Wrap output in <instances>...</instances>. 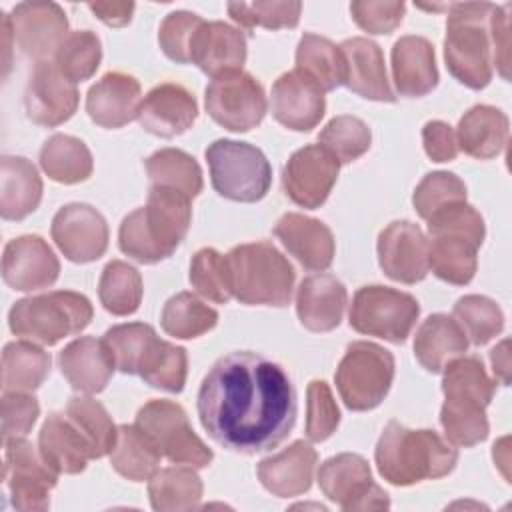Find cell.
Instances as JSON below:
<instances>
[{"instance_id": "8", "label": "cell", "mask_w": 512, "mask_h": 512, "mask_svg": "<svg viewBox=\"0 0 512 512\" xmlns=\"http://www.w3.org/2000/svg\"><path fill=\"white\" fill-rule=\"evenodd\" d=\"M214 190L232 202H258L272 184V168L264 152L248 142L220 138L206 148Z\"/></svg>"}, {"instance_id": "28", "label": "cell", "mask_w": 512, "mask_h": 512, "mask_svg": "<svg viewBox=\"0 0 512 512\" xmlns=\"http://www.w3.org/2000/svg\"><path fill=\"white\" fill-rule=\"evenodd\" d=\"M392 80L400 96L420 98L438 86L434 46L424 36H402L392 46Z\"/></svg>"}, {"instance_id": "34", "label": "cell", "mask_w": 512, "mask_h": 512, "mask_svg": "<svg viewBox=\"0 0 512 512\" xmlns=\"http://www.w3.org/2000/svg\"><path fill=\"white\" fill-rule=\"evenodd\" d=\"M466 350L468 338L448 314H432L416 330L414 356L432 374H440L448 362L464 356Z\"/></svg>"}, {"instance_id": "19", "label": "cell", "mask_w": 512, "mask_h": 512, "mask_svg": "<svg viewBox=\"0 0 512 512\" xmlns=\"http://www.w3.org/2000/svg\"><path fill=\"white\" fill-rule=\"evenodd\" d=\"M378 264L382 272L402 284H416L430 272L428 238L410 220H394L378 234Z\"/></svg>"}, {"instance_id": "61", "label": "cell", "mask_w": 512, "mask_h": 512, "mask_svg": "<svg viewBox=\"0 0 512 512\" xmlns=\"http://www.w3.org/2000/svg\"><path fill=\"white\" fill-rule=\"evenodd\" d=\"M508 350H510V340H502L490 352L494 378L504 386H508V380H510V352Z\"/></svg>"}, {"instance_id": "39", "label": "cell", "mask_w": 512, "mask_h": 512, "mask_svg": "<svg viewBox=\"0 0 512 512\" xmlns=\"http://www.w3.org/2000/svg\"><path fill=\"white\" fill-rule=\"evenodd\" d=\"M162 454L136 424H120L116 446L110 452L112 468L132 482L150 480L158 470Z\"/></svg>"}, {"instance_id": "57", "label": "cell", "mask_w": 512, "mask_h": 512, "mask_svg": "<svg viewBox=\"0 0 512 512\" xmlns=\"http://www.w3.org/2000/svg\"><path fill=\"white\" fill-rule=\"evenodd\" d=\"M0 414L2 440L24 438L40 416V404L30 392H4Z\"/></svg>"}, {"instance_id": "9", "label": "cell", "mask_w": 512, "mask_h": 512, "mask_svg": "<svg viewBox=\"0 0 512 512\" xmlns=\"http://www.w3.org/2000/svg\"><path fill=\"white\" fill-rule=\"evenodd\" d=\"M394 370V356L386 348L366 340L348 344L334 374L346 408L366 412L380 406L392 386Z\"/></svg>"}, {"instance_id": "55", "label": "cell", "mask_w": 512, "mask_h": 512, "mask_svg": "<svg viewBox=\"0 0 512 512\" xmlns=\"http://www.w3.org/2000/svg\"><path fill=\"white\" fill-rule=\"evenodd\" d=\"M426 222H428L430 236H436V234H456V236H462V238L470 240L478 248L482 246L484 236H486L484 218L468 202L452 204V206L444 208L442 212L434 214Z\"/></svg>"}, {"instance_id": "13", "label": "cell", "mask_w": 512, "mask_h": 512, "mask_svg": "<svg viewBox=\"0 0 512 512\" xmlns=\"http://www.w3.org/2000/svg\"><path fill=\"white\" fill-rule=\"evenodd\" d=\"M204 106L208 116L230 132L256 128L268 110L262 84L244 70L212 78L206 86Z\"/></svg>"}, {"instance_id": "53", "label": "cell", "mask_w": 512, "mask_h": 512, "mask_svg": "<svg viewBox=\"0 0 512 512\" xmlns=\"http://www.w3.org/2000/svg\"><path fill=\"white\" fill-rule=\"evenodd\" d=\"M204 18L188 10H176L166 14L158 28V44L162 52L178 64H190L192 44Z\"/></svg>"}, {"instance_id": "25", "label": "cell", "mask_w": 512, "mask_h": 512, "mask_svg": "<svg viewBox=\"0 0 512 512\" xmlns=\"http://www.w3.org/2000/svg\"><path fill=\"white\" fill-rule=\"evenodd\" d=\"M318 454L306 440H296L278 454L258 462V480L278 498H294L310 490Z\"/></svg>"}, {"instance_id": "12", "label": "cell", "mask_w": 512, "mask_h": 512, "mask_svg": "<svg viewBox=\"0 0 512 512\" xmlns=\"http://www.w3.org/2000/svg\"><path fill=\"white\" fill-rule=\"evenodd\" d=\"M2 480L16 510L42 512L50 508V490L58 484V472L32 442L10 438L4 442Z\"/></svg>"}, {"instance_id": "59", "label": "cell", "mask_w": 512, "mask_h": 512, "mask_svg": "<svg viewBox=\"0 0 512 512\" xmlns=\"http://www.w3.org/2000/svg\"><path fill=\"white\" fill-rule=\"evenodd\" d=\"M424 152L432 162H450L458 154L456 132L442 120H430L422 128Z\"/></svg>"}, {"instance_id": "40", "label": "cell", "mask_w": 512, "mask_h": 512, "mask_svg": "<svg viewBox=\"0 0 512 512\" xmlns=\"http://www.w3.org/2000/svg\"><path fill=\"white\" fill-rule=\"evenodd\" d=\"M150 186L176 190L194 200L204 186L200 164L184 150L162 148L146 158Z\"/></svg>"}, {"instance_id": "4", "label": "cell", "mask_w": 512, "mask_h": 512, "mask_svg": "<svg viewBox=\"0 0 512 512\" xmlns=\"http://www.w3.org/2000/svg\"><path fill=\"white\" fill-rule=\"evenodd\" d=\"M442 372L440 424L446 440L460 448L484 442L490 432L486 406L494 398L496 380L488 376L478 356H458Z\"/></svg>"}, {"instance_id": "5", "label": "cell", "mask_w": 512, "mask_h": 512, "mask_svg": "<svg viewBox=\"0 0 512 512\" xmlns=\"http://www.w3.org/2000/svg\"><path fill=\"white\" fill-rule=\"evenodd\" d=\"M232 294L248 306H288L296 272L288 258L270 242L234 246L228 254Z\"/></svg>"}, {"instance_id": "6", "label": "cell", "mask_w": 512, "mask_h": 512, "mask_svg": "<svg viewBox=\"0 0 512 512\" xmlns=\"http://www.w3.org/2000/svg\"><path fill=\"white\" fill-rule=\"evenodd\" d=\"M490 2L450 4L444 36V62L448 72L464 86L482 90L490 84L492 44L488 36Z\"/></svg>"}, {"instance_id": "18", "label": "cell", "mask_w": 512, "mask_h": 512, "mask_svg": "<svg viewBox=\"0 0 512 512\" xmlns=\"http://www.w3.org/2000/svg\"><path fill=\"white\" fill-rule=\"evenodd\" d=\"M80 94L54 64V60L36 62L24 92L26 116L46 128H54L70 120L78 108Z\"/></svg>"}, {"instance_id": "31", "label": "cell", "mask_w": 512, "mask_h": 512, "mask_svg": "<svg viewBox=\"0 0 512 512\" xmlns=\"http://www.w3.org/2000/svg\"><path fill=\"white\" fill-rule=\"evenodd\" d=\"M38 450L58 474H80L94 458L88 440L66 412L48 414L38 434Z\"/></svg>"}, {"instance_id": "2", "label": "cell", "mask_w": 512, "mask_h": 512, "mask_svg": "<svg viewBox=\"0 0 512 512\" xmlns=\"http://www.w3.org/2000/svg\"><path fill=\"white\" fill-rule=\"evenodd\" d=\"M192 222V200L176 190L150 186L148 202L130 212L118 230L120 250L140 262L170 258L186 238Z\"/></svg>"}, {"instance_id": "15", "label": "cell", "mask_w": 512, "mask_h": 512, "mask_svg": "<svg viewBox=\"0 0 512 512\" xmlns=\"http://www.w3.org/2000/svg\"><path fill=\"white\" fill-rule=\"evenodd\" d=\"M340 172V162L320 144H308L298 148L282 170L284 194L302 208H320Z\"/></svg>"}, {"instance_id": "46", "label": "cell", "mask_w": 512, "mask_h": 512, "mask_svg": "<svg viewBox=\"0 0 512 512\" xmlns=\"http://www.w3.org/2000/svg\"><path fill=\"white\" fill-rule=\"evenodd\" d=\"M452 318L474 346L488 344L504 328V314L500 306L492 298L480 294L458 298L452 308Z\"/></svg>"}, {"instance_id": "14", "label": "cell", "mask_w": 512, "mask_h": 512, "mask_svg": "<svg viewBox=\"0 0 512 512\" xmlns=\"http://www.w3.org/2000/svg\"><path fill=\"white\" fill-rule=\"evenodd\" d=\"M318 486L330 502L346 512L390 508L388 492L372 480L368 460L354 452L328 458L318 470Z\"/></svg>"}, {"instance_id": "33", "label": "cell", "mask_w": 512, "mask_h": 512, "mask_svg": "<svg viewBox=\"0 0 512 512\" xmlns=\"http://www.w3.org/2000/svg\"><path fill=\"white\" fill-rule=\"evenodd\" d=\"M42 178L24 156L0 158V214L4 220H22L42 200Z\"/></svg>"}, {"instance_id": "56", "label": "cell", "mask_w": 512, "mask_h": 512, "mask_svg": "<svg viewBox=\"0 0 512 512\" xmlns=\"http://www.w3.org/2000/svg\"><path fill=\"white\" fill-rule=\"evenodd\" d=\"M406 12L404 2H382V0H354L350 4L352 20L358 28L368 34H390L394 32Z\"/></svg>"}, {"instance_id": "24", "label": "cell", "mask_w": 512, "mask_h": 512, "mask_svg": "<svg viewBox=\"0 0 512 512\" xmlns=\"http://www.w3.org/2000/svg\"><path fill=\"white\" fill-rule=\"evenodd\" d=\"M140 82L126 72H106L86 94V112L102 128L116 130L138 118Z\"/></svg>"}, {"instance_id": "17", "label": "cell", "mask_w": 512, "mask_h": 512, "mask_svg": "<svg viewBox=\"0 0 512 512\" xmlns=\"http://www.w3.org/2000/svg\"><path fill=\"white\" fill-rule=\"evenodd\" d=\"M8 20L18 48L38 62L54 56L70 34L66 12L50 0L20 2L12 8Z\"/></svg>"}, {"instance_id": "38", "label": "cell", "mask_w": 512, "mask_h": 512, "mask_svg": "<svg viewBox=\"0 0 512 512\" xmlns=\"http://www.w3.org/2000/svg\"><path fill=\"white\" fill-rule=\"evenodd\" d=\"M50 354L30 340L8 342L2 352V390L34 392L50 374Z\"/></svg>"}, {"instance_id": "52", "label": "cell", "mask_w": 512, "mask_h": 512, "mask_svg": "<svg viewBox=\"0 0 512 512\" xmlns=\"http://www.w3.org/2000/svg\"><path fill=\"white\" fill-rule=\"evenodd\" d=\"M302 2H230L228 14L230 18L246 30H254L256 26L268 30L280 28H296L300 22Z\"/></svg>"}, {"instance_id": "47", "label": "cell", "mask_w": 512, "mask_h": 512, "mask_svg": "<svg viewBox=\"0 0 512 512\" xmlns=\"http://www.w3.org/2000/svg\"><path fill=\"white\" fill-rule=\"evenodd\" d=\"M102 62V44L92 30H74L54 54L56 68L74 84L92 78Z\"/></svg>"}, {"instance_id": "51", "label": "cell", "mask_w": 512, "mask_h": 512, "mask_svg": "<svg viewBox=\"0 0 512 512\" xmlns=\"http://www.w3.org/2000/svg\"><path fill=\"white\" fill-rule=\"evenodd\" d=\"M458 202H466V184L446 170L426 174L412 194L414 210L422 220H430L434 214Z\"/></svg>"}, {"instance_id": "58", "label": "cell", "mask_w": 512, "mask_h": 512, "mask_svg": "<svg viewBox=\"0 0 512 512\" xmlns=\"http://www.w3.org/2000/svg\"><path fill=\"white\" fill-rule=\"evenodd\" d=\"M510 6H492L488 16V36L492 44V64L504 80L510 78Z\"/></svg>"}, {"instance_id": "30", "label": "cell", "mask_w": 512, "mask_h": 512, "mask_svg": "<svg viewBox=\"0 0 512 512\" xmlns=\"http://www.w3.org/2000/svg\"><path fill=\"white\" fill-rule=\"evenodd\" d=\"M346 62V86L366 98L376 102H394V90L390 88L382 48L364 36L348 38L340 44Z\"/></svg>"}, {"instance_id": "1", "label": "cell", "mask_w": 512, "mask_h": 512, "mask_svg": "<svg viewBox=\"0 0 512 512\" xmlns=\"http://www.w3.org/2000/svg\"><path fill=\"white\" fill-rule=\"evenodd\" d=\"M196 410L216 444L240 454H260L292 432L298 414L296 388L278 362L236 350L210 366Z\"/></svg>"}, {"instance_id": "27", "label": "cell", "mask_w": 512, "mask_h": 512, "mask_svg": "<svg viewBox=\"0 0 512 512\" xmlns=\"http://www.w3.org/2000/svg\"><path fill=\"white\" fill-rule=\"evenodd\" d=\"M58 364L68 384L82 394L102 392L116 370L108 344L94 336H82L64 346Z\"/></svg>"}, {"instance_id": "35", "label": "cell", "mask_w": 512, "mask_h": 512, "mask_svg": "<svg viewBox=\"0 0 512 512\" xmlns=\"http://www.w3.org/2000/svg\"><path fill=\"white\" fill-rule=\"evenodd\" d=\"M202 480L192 466L176 464L158 468L148 480L150 506L156 512L196 510L202 500Z\"/></svg>"}, {"instance_id": "20", "label": "cell", "mask_w": 512, "mask_h": 512, "mask_svg": "<svg viewBox=\"0 0 512 512\" xmlns=\"http://www.w3.org/2000/svg\"><path fill=\"white\" fill-rule=\"evenodd\" d=\"M60 276V262L48 242L36 234L10 240L2 252V278L18 292L50 288Z\"/></svg>"}, {"instance_id": "60", "label": "cell", "mask_w": 512, "mask_h": 512, "mask_svg": "<svg viewBox=\"0 0 512 512\" xmlns=\"http://www.w3.org/2000/svg\"><path fill=\"white\" fill-rule=\"evenodd\" d=\"M88 8L108 26L120 28L126 26L132 20L134 14V2H90Z\"/></svg>"}, {"instance_id": "50", "label": "cell", "mask_w": 512, "mask_h": 512, "mask_svg": "<svg viewBox=\"0 0 512 512\" xmlns=\"http://www.w3.org/2000/svg\"><path fill=\"white\" fill-rule=\"evenodd\" d=\"M188 278L192 288L212 302L226 304L234 296L228 260L214 248H200L192 256Z\"/></svg>"}, {"instance_id": "16", "label": "cell", "mask_w": 512, "mask_h": 512, "mask_svg": "<svg viewBox=\"0 0 512 512\" xmlns=\"http://www.w3.org/2000/svg\"><path fill=\"white\" fill-rule=\"evenodd\" d=\"M58 250L76 264H88L104 256L108 248L106 218L90 204L70 202L62 206L50 226Z\"/></svg>"}, {"instance_id": "32", "label": "cell", "mask_w": 512, "mask_h": 512, "mask_svg": "<svg viewBox=\"0 0 512 512\" xmlns=\"http://www.w3.org/2000/svg\"><path fill=\"white\" fill-rule=\"evenodd\" d=\"M456 142L458 150L472 158H496L508 142V116L496 106L476 104L460 118Z\"/></svg>"}, {"instance_id": "44", "label": "cell", "mask_w": 512, "mask_h": 512, "mask_svg": "<svg viewBox=\"0 0 512 512\" xmlns=\"http://www.w3.org/2000/svg\"><path fill=\"white\" fill-rule=\"evenodd\" d=\"M138 376L152 388L178 394L186 384L188 354L182 346L156 338L140 364Z\"/></svg>"}, {"instance_id": "49", "label": "cell", "mask_w": 512, "mask_h": 512, "mask_svg": "<svg viewBox=\"0 0 512 512\" xmlns=\"http://www.w3.org/2000/svg\"><path fill=\"white\" fill-rule=\"evenodd\" d=\"M156 330L144 322H128L118 324L106 330L104 342L108 344L114 364L124 374H136L140 364L156 340Z\"/></svg>"}, {"instance_id": "37", "label": "cell", "mask_w": 512, "mask_h": 512, "mask_svg": "<svg viewBox=\"0 0 512 512\" xmlns=\"http://www.w3.org/2000/svg\"><path fill=\"white\" fill-rule=\"evenodd\" d=\"M40 168L54 182L78 184L92 176L94 160L80 138L52 134L40 148Z\"/></svg>"}, {"instance_id": "3", "label": "cell", "mask_w": 512, "mask_h": 512, "mask_svg": "<svg viewBox=\"0 0 512 512\" xmlns=\"http://www.w3.org/2000/svg\"><path fill=\"white\" fill-rule=\"evenodd\" d=\"M374 460L386 482L412 486L448 476L456 468L458 450L434 430H412L390 420L376 442Z\"/></svg>"}, {"instance_id": "23", "label": "cell", "mask_w": 512, "mask_h": 512, "mask_svg": "<svg viewBox=\"0 0 512 512\" xmlns=\"http://www.w3.org/2000/svg\"><path fill=\"white\" fill-rule=\"evenodd\" d=\"M274 236L306 270L322 272L330 268L334 260V234L322 220L298 212H286L274 224Z\"/></svg>"}, {"instance_id": "48", "label": "cell", "mask_w": 512, "mask_h": 512, "mask_svg": "<svg viewBox=\"0 0 512 512\" xmlns=\"http://www.w3.org/2000/svg\"><path fill=\"white\" fill-rule=\"evenodd\" d=\"M318 144L324 146L340 164H350L368 152L372 132L368 124L356 116H334L318 134Z\"/></svg>"}, {"instance_id": "54", "label": "cell", "mask_w": 512, "mask_h": 512, "mask_svg": "<svg viewBox=\"0 0 512 512\" xmlns=\"http://www.w3.org/2000/svg\"><path fill=\"white\" fill-rule=\"evenodd\" d=\"M340 424V410L324 380H312L306 388V438L310 442L328 440Z\"/></svg>"}, {"instance_id": "43", "label": "cell", "mask_w": 512, "mask_h": 512, "mask_svg": "<svg viewBox=\"0 0 512 512\" xmlns=\"http://www.w3.org/2000/svg\"><path fill=\"white\" fill-rule=\"evenodd\" d=\"M144 294L140 272L122 260H110L98 282L102 306L114 316H130L140 308Z\"/></svg>"}, {"instance_id": "36", "label": "cell", "mask_w": 512, "mask_h": 512, "mask_svg": "<svg viewBox=\"0 0 512 512\" xmlns=\"http://www.w3.org/2000/svg\"><path fill=\"white\" fill-rule=\"evenodd\" d=\"M322 92H332L346 82V62L332 40L306 32L296 48V68Z\"/></svg>"}, {"instance_id": "42", "label": "cell", "mask_w": 512, "mask_h": 512, "mask_svg": "<svg viewBox=\"0 0 512 512\" xmlns=\"http://www.w3.org/2000/svg\"><path fill=\"white\" fill-rule=\"evenodd\" d=\"M162 330L180 340L198 338L218 324V312L192 292H178L166 300L160 314Z\"/></svg>"}, {"instance_id": "45", "label": "cell", "mask_w": 512, "mask_h": 512, "mask_svg": "<svg viewBox=\"0 0 512 512\" xmlns=\"http://www.w3.org/2000/svg\"><path fill=\"white\" fill-rule=\"evenodd\" d=\"M64 412L88 440L94 458H102L112 452L118 438V426L98 400L90 396H72Z\"/></svg>"}, {"instance_id": "11", "label": "cell", "mask_w": 512, "mask_h": 512, "mask_svg": "<svg viewBox=\"0 0 512 512\" xmlns=\"http://www.w3.org/2000/svg\"><path fill=\"white\" fill-rule=\"evenodd\" d=\"M134 424L148 434L162 458L172 464L206 468L214 458V452L192 430L184 408L172 400L146 402L138 410Z\"/></svg>"}, {"instance_id": "10", "label": "cell", "mask_w": 512, "mask_h": 512, "mask_svg": "<svg viewBox=\"0 0 512 512\" xmlns=\"http://www.w3.org/2000/svg\"><path fill=\"white\" fill-rule=\"evenodd\" d=\"M418 314L420 306L412 294L374 284L356 290L348 322L360 334L402 344L410 336Z\"/></svg>"}, {"instance_id": "29", "label": "cell", "mask_w": 512, "mask_h": 512, "mask_svg": "<svg viewBox=\"0 0 512 512\" xmlns=\"http://www.w3.org/2000/svg\"><path fill=\"white\" fill-rule=\"evenodd\" d=\"M348 304L346 286L332 274H314L300 282L296 314L310 332H330L340 326Z\"/></svg>"}, {"instance_id": "22", "label": "cell", "mask_w": 512, "mask_h": 512, "mask_svg": "<svg viewBox=\"0 0 512 512\" xmlns=\"http://www.w3.org/2000/svg\"><path fill=\"white\" fill-rule=\"evenodd\" d=\"M198 118V102L194 94L176 82L154 86L142 100L138 110L140 126L160 138L184 134Z\"/></svg>"}, {"instance_id": "21", "label": "cell", "mask_w": 512, "mask_h": 512, "mask_svg": "<svg viewBox=\"0 0 512 512\" xmlns=\"http://www.w3.org/2000/svg\"><path fill=\"white\" fill-rule=\"evenodd\" d=\"M270 96L274 120L288 130L310 132L324 118V92L298 70L278 76Z\"/></svg>"}, {"instance_id": "7", "label": "cell", "mask_w": 512, "mask_h": 512, "mask_svg": "<svg viewBox=\"0 0 512 512\" xmlns=\"http://www.w3.org/2000/svg\"><path fill=\"white\" fill-rule=\"evenodd\" d=\"M92 316L94 308L84 294L54 290L18 300L8 312V326L22 340L54 346L66 336L80 334Z\"/></svg>"}, {"instance_id": "41", "label": "cell", "mask_w": 512, "mask_h": 512, "mask_svg": "<svg viewBox=\"0 0 512 512\" xmlns=\"http://www.w3.org/2000/svg\"><path fill=\"white\" fill-rule=\"evenodd\" d=\"M478 246L456 234H436L428 240V266L440 280L464 286L478 268Z\"/></svg>"}, {"instance_id": "26", "label": "cell", "mask_w": 512, "mask_h": 512, "mask_svg": "<svg viewBox=\"0 0 512 512\" xmlns=\"http://www.w3.org/2000/svg\"><path fill=\"white\" fill-rule=\"evenodd\" d=\"M246 62V36L240 28L220 20H204L190 54V64H196L204 74L218 78L242 70Z\"/></svg>"}]
</instances>
